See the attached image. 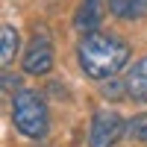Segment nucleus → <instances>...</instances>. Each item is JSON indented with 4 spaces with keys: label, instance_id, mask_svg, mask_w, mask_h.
I'll return each mask as SVG.
<instances>
[{
    "label": "nucleus",
    "instance_id": "obj_3",
    "mask_svg": "<svg viewBox=\"0 0 147 147\" xmlns=\"http://www.w3.org/2000/svg\"><path fill=\"white\" fill-rule=\"evenodd\" d=\"M127 132V121L118 112L100 109L91 118V129H88V147H115L121 136Z\"/></svg>",
    "mask_w": 147,
    "mask_h": 147
},
{
    "label": "nucleus",
    "instance_id": "obj_8",
    "mask_svg": "<svg viewBox=\"0 0 147 147\" xmlns=\"http://www.w3.org/2000/svg\"><path fill=\"white\" fill-rule=\"evenodd\" d=\"M109 12L121 21L147 18V0H109Z\"/></svg>",
    "mask_w": 147,
    "mask_h": 147
},
{
    "label": "nucleus",
    "instance_id": "obj_10",
    "mask_svg": "<svg viewBox=\"0 0 147 147\" xmlns=\"http://www.w3.org/2000/svg\"><path fill=\"white\" fill-rule=\"evenodd\" d=\"M100 94L106 97V100H121V97L127 94V82H115L112 80V82H106L103 88H100Z\"/></svg>",
    "mask_w": 147,
    "mask_h": 147
},
{
    "label": "nucleus",
    "instance_id": "obj_6",
    "mask_svg": "<svg viewBox=\"0 0 147 147\" xmlns=\"http://www.w3.org/2000/svg\"><path fill=\"white\" fill-rule=\"evenodd\" d=\"M124 82H127V97H132L136 103H147V56L132 65Z\"/></svg>",
    "mask_w": 147,
    "mask_h": 147
},
{
    "label": "nucleus",
    "instance_id": "obj_9",
    "mask_svg": "<svg viewBox=\"0 0 147 147\" xmlns=\"http://www.w3.org/2000/svg\"><path fill=\"white\" fill-rule=\"evenodd\" d=\"M127 132L138 141H147V115H136L132 121H127Z\"/></svg>",
    "mask_w": 147,
    "mask_h": 147
},
{
    "label": "nucleus",
    "instance_id": "obj_2",
    "mask_svg": "<svg viewBox=\"0 0 147 147\" xmlns=\"http://www.w3.org/2000/svg\"><path fill=\"white\" fill-rule=\"evenodd\" d=\"M12 124L27 138L38 141V138L47 136V129H50V112H47V103H44L41 91L21 88L12 97Z\"/></svg>",
    "mask_w": 147,
    "mask_h": 147
},
{
    "label": "nucleus",
    "instance_id": "obj_11",
    "mask_svg": "<svg viewBox=\"0 0 147 147\" xmlns=\"http://www.w3.org/2000/svg\"><path fill=\"white\" fill-rule=\"evenodd\" d=\"M15 88H21V80H18V77H12V74L6 71V74H3V91H6V94H12ZM12 97H15V94H12Z\"/></svg>",
    "mask_w": 147,
    "mask_h": 147
},
{
    "label": "nucleus",
    "instance_id": "obj_7",
    "mask_svg": "<svg viewBox=\"0 0 147 147\" xmlns=\"http://www.w3.org/2000/svg\"><path fill=\"white\" fill-rule=\"evenodd\" d=\"M18 47H21L18 30L12 27V24H3V27H0V62H3V68H9L12 62H15Z\"/></svg>",
    "mask_w": 147,
    "mask_h": 147
},
{
    "label": "nucleus",
    "instance_id": "obj_1",
    "mask_svg": "<svg viewBox=\"0 0 147 147\" xmlns=\"http://www.w3.org/2000/svg\"><path fill=\"white\" fill-rule=\"evenodd\" d=\"M77 59H80V68L85 77L112 80L129 62V47L118 35L91 32V35H82V41L77 44Z\"/></svg>",
    "mask_w": 147,
    "mask_h": 147
},
{
    "label": "nucleus",
    "instance_id": "obj_5",
    "mask_svg": "<svg viewBox=\"0 0 147 147\" xmlns=\"http://www.w3.org/2000/svg\"><path fill=\"white\" fill-rule=\"evenodd\" d=\"M106 9H109V0H82L80 9H77V18H74L77 30H82L85 35L97 32V27L103 24Z\"/></svg>",
    "mask_w": 147,
    "mask_h": 147
},
{
    "label": "nucleus",
    "instance_id": "obj_4",
    "mask_svg": "<svg viewBox=\"0 0 147 147\" xmlns=\"http://www.w3.org/2000/svg\"><path fill=\"white\" fill-rule=\"evenodd\" d=\"M21 65H24V74H30V77H44V74L53 71V47H50L44 32L32 35V41L24 50V62Z\"/></svg>",
    "mask_w": 147,
    "mask_h": 147
}]
</instances>
